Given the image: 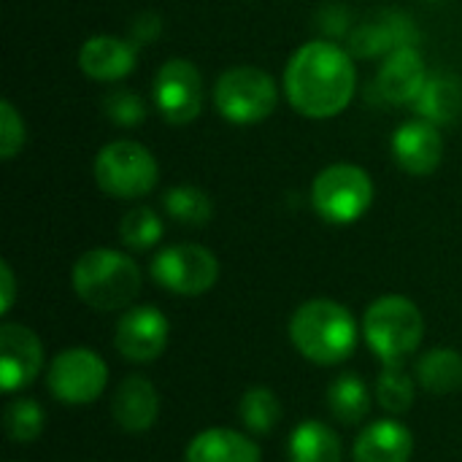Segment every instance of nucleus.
<instances>
[{"instance_id":"20","label":"nucleus","mask_w":462,"mask_h":462,"mask_svg":"<svg viewBox=\"0 0 462 462\" xmlns=\"http://www.w3.org/2000/svg\"><path fill=\"white\" fill-rule=\"evenodd\" d=\"M417 382L433 395L457 393L462 387V355L455 349H430L417 363Z\"/></svg>"},{"instance_id":"25","label":"nucleus","mask_w":462,"mask_h":462,"mask_svg":"<svg viewBox=\"0 0 462 462\" xmlns=\"http://www.w3.org/2000/svg\"><path fill=\"white\" fill-rule=\"evenodd\" d=\"M165 211L189 227H200L211 219V200L198 187H173L165 192Z\"/></svg>"},{"instance_id":"14","label":"nucleus","mask_w":462,"mask_h":462,"mask_svg":"<svg viewBox=\"0 0 462 462\" xmlns=\"http://www.w3.org/2000/svg\"><path fill=\"white\" fill-rule=\"evenodd\" d=\"M157 414H160V395L149 379L127 376L116 387L111 398V417L119 430L143 433L157 422Z\"/></svg>"},{"instance_id":"13","label":"nucleus","mask_w":462,"mask_h":462,"mask_svg":"<svg viewBox=\"0 0 462 462\" xmlns=\"http://www.w3.org/2000/svg\"><path fill=\"white\" fill-rule=\"evenodd\" d=\"M393 154L403 171L414 176H428L441 162L444 141L433 122H406L393 135Z\"/></svg>"},{"instance_id":"3","label":"nucleus","mask_w":462,"mask_h":462,"mask_svg":"<svg viewBox=\"0 0 462 462\" xmlns=\"http://www.w3.org/2000/svg\"><path fill=\"white\" fill-rule=\"evenodd\" d=\"M73 290L95 311H119L138 298L141 271L122 252L89 249L73 265Z\"/></svg>"},{"instance_id":"26","label":"nucleus","mask_w":462,"mask_h":462,"mask_svg":"<svg viewBox=\"0 0 462 462\" xmlns=\"http://www.w3.org/2000/svg\"><path fill=\"white\" fill-rule=\"evenodd\" d=\"M376 398L390 414H406L414 406V382L403 365H384L376 382Z\"/></svg>"},{"instance_id":"2","label":"nucleus","mask_w":462,"mask_h":462,"mask_svg":"<svg viewBox=\"0 0 462 462\" xmlns=\"http://www.w3.org/2000/svg\"><path fill=\"white\" fill-rule=\"evenodd\" d=\"M290 338L295 349L314 365H338L357 346V325L336 300H309L295 309L290 319Z\"/></svg>"},{"instance_id":"4","label":"nucleus","mask_w":462,"mask_h":462,"mask_svg":"<svg viewBox=\"0 0 462 462\" xmlns=\"http://www.w3.org/2000/svg\"><path fill=\"white\" fill-rule=\"evenodd\" d=\"M363 330L368 346L384 365H403L422 344L425 319L414 300L384 295L368 306Z\"/></svg>"},{"instance_id":"1","label":"nucleus","mask_w":462,"mask_h":462,"mask_svg":"<svg viewBox=\"0 0 462 462\" xmlns=\"http://www.w3.org/2000/svg\"><path fill=\"white\" fill-rule=\"evenodd\" d=\"M284 92L303 116H336L355 95V65L336 43L311 41L292 54L284 70Z\"/></svg>"},{"instance_id":"18","label":"nucleus","mask_w":462,"mask_h":462,"mask_svg":"<svg viewBox=\"0 0 462 462\" xmlns=\"http://www.w3.org/2000/svg\"><path fill=\"white\" fill-rule=\"evenodd\" d=\"M184 462H260V447L238 430L211 428L189 441Z\"/></svg>"},{"instance_id":"29","label":"nucleus","mask_w":462,"mask_h":462,"mask_svg":"<svg viewBox=\"0 0 462 462\" xmlns=\"http://www.w3.org/2000/svg\"><path fill=\"white\" fill-rule=\"evenodd\" d=\"M106 114L119 125H135L143 119V103L138 95L116 89L106 97Z\"/></svg>"},{"instance_id":"27","label":"nucleus","mask_w":462,"mask_h":462,"mask_svg":"<svg viewBox=\"0 0 462 462\" xmlns=\"http://www.w3.org/2000/svg\"><path fill=\"white\" fill-rule=\"evenodd\" d=\"M119 233H122L125 246L143 252V249H152L162 238V222L152 208H133L130 214H125Z\"/></svg>"},{"instance_id":"10","label":"nucleus","mask_w":462,"mask_h":462,"mask_svg":"<svg viewBox=\"0 0 462 462\" xmlns=\"http://www.w3.org/2000/svg\"><path fill=\"white\" fill-rule=\"evenodd\" d=\"M154 103L171 125H187L200 114L203 81L189 60H168L154 79Z\"/></svg>"},{"instance_id":"21","label":"nucleus","mask_w":462,"mask_h":462,"mask_svg":"<svg viewBox=\"0 0 462 462\" xmlns=\"http://www.w3.org/2000/svg\"><path fill=\"white\" fill-rule=\"evenodd\" d=\"M328 409L344 425H360L371 411V395L357 374H341L328 387Z\"/></svg>"},{"instance_id":"30","label":"nucleus","mask_w":462,"mask_h":462,"mask_svg":"<svg viewBox=\"0 0 462 462\" xmlns=\"http://www.w3.org/2000/svg\"><path fill=\"white\" fill-rule=\"evenodd\" d=\"M0 284H3V292H0V311L5 314L8 309H11V303H14V290H16V284H14V273H11V268H8V263H3L0 265Z\"/></svg>"},{"instance_id":"11","label":"nucleus","mask_w":462,"mask_h":462,"mask_svg":"<svg viewBox=\"0 0 462 462\" xmlns=\"http://www.w3.org/2000/svg\"><path fill=\"white\" fill-rule=\"evenodd\" d=\"M171 325L165 314L154 306H135L122 314L116 322V352L130 363H152L168 346Z\"/></svg>"},{"instance_id":"22","label":"nucleus","mask_w":462,"mask_h":462,"mask_svg":"<svg viewBox=\"0 0 462 462\" xmlns=\"http://www.w3.org/2000/svg\"><path fill=\"white\" fill-rule=\"evenodd\" d=\"M417 111L428 122L447 125L462 114V87L452 76H433L417 95Z\"/></svg>"},{"instance_id":"6","label":"nucleus","mask_w":462,"mask_h":462,"mask_svg":"<svg viewBox=\"0 0 462 462\" xmlns=\"http://www.w3.org/2000/svg\"><path fill=\"white\" fill-rule=\"evenodd\" d=\"M276 81L252 65L230 68L214 87V103L219 114L236 125H254L276 108Z\"/></svg>"},{"instance_id":"17","label":"nucleus","mask_w":462,"mask_h":462,"mask_svg":"<svg viewBox=\"0 0 462 462\" xmlns=\"http://www.w3.org/2000/svg\"><path fill=\"white\" fill-rule=\"evenodd\" d=\"M79 65L97 81H116L135 68V46L114 35H95L81 46Z\"/></svg>"},{"instance_id":"23","label":"nucleus","mask_w":462,"mask_h":462,"mask_svg":"<svg viewBox=\"0 0 462 462\" xmlns=\"http://www.w3.org/2000/svg\"><path fill=\"white\" fill-rule=\"evenodd\" d=\"M238 417H241V422H244V428L249 433L268 436L282 420L279 398L265 387H252L249 393H244V398L238 403Z\"/></svg>"},{"instance_id":"24","label":"nucleus","mask_w":462,"mask_h":462,"mask_svg":"<svg viewBox=\"0 0 462 462\" xmlns=\"http://www.w3.org/2000/svg\"><path fill=\"white\" fill-rule=\"evenodd\" d=\"M43 409L30 401V398H19L11 401L3 411V430L11 441L16 444H32L41 433H43Z\"/></svg>"},{"instance_id":"12","label":"nucleus","mask_w":462,"mask_h":462,"mask_svg":"<svg viewBox=\"0 0 462 462\" xmlns=\"http://www.w3.org/2000/svg\"><path fill=\"white\" fill-rule=\"evenodd\" d=\"M43 368V344L24 328L5 322L0 328V384L5 393L30 387Z\"/></svg>"},{"instance_id":"19","label":"nucleus","mask_w":462,"mask_h":462,"mask_svg":"<svg viewBox=\"0 0 462 462\" xmlns=\"http://www.w3.org/2000/svg\"><path fill=\"white\" fill-rule=\"evenodd\" d=\"M341 439L319 420L298 425L290 436V462H341Z\"/></svg>"},{"instance_id":"5","label":"nucleus","mask_w":462,"mask_h":462,"mask_svg":"<svg viewBox=\"0 0 462 462\" xmlns=\"http://www.w3.org/2000/svg\"><path fill=\"white\" fill-rule=\"evenodd\" d=\"M374 200V184L357 165L338 162L325 168L311 187V203L325 222L349 225L357 222Z\"/></svg>"},{"instance_id":"16","label":"nucleus","mask_w":462,"mask_h":462,"mask_svg":"<svg viewBox=\"0 0 462 462\" xmlns=\"http://www.w3.org/2000/svg\"><path fill=\"white\" fill-rule=\"evenodd\" d=\"M425 81H428V76H425L422 57L414 49L401 46L382 65V70L376 76V89L390 103H409V100H417Z\"/></svg>"},{"instance_id":"9","label":"nucleus","mask_w":462,"mask_h":462,"mask_svg":"<svg viewBox=\"0 0 462 462\" xmlns=\"http://www.w3.org/2000/svg\"><path fill=\"white\" fill-rule=\"evenodd\" d=\"M152 276L160 287L192 298L208 292L219 279V263L217 257L198 244H179L162 249L152 260Z\"/></svg>"},{"instance_id":"15","label":"nucleus","mask_w":462,"mask_h":462,"mask_svg":"<svg viewBox=\"0 0 462 462\" xmlns=\"http://www.w3.org/2000/svg\"><path fill=\"white\" fill-rule=\"evenodd\" d=\"M411 452L414 436L395 420L371 422L355 441V462H409Z\"/></svg>"},{"instance_id":"8","label":"nucleus","mask_w":462,"mask_h":462,"mask_svg":"<svg viewBox=\"0 0 462 462\" xmlns=\"http://www.w3.org/2000/svg\"><path fill=\"white\" fill-rule=\"evenodd\" d=\"M46 384L60 403L87 406L103 395L108 384V368L103 357L92 349H65L51 360L46 371Z\"/></svg>"},{"instance_id":"28","label":"nucleus","mask_w":462,"mask_h":462,"mask_svg":"<svg viewBox=\"0 0 462 462\" xmlns=\"http://www.w3.org/2000/svg\"><path fill=\"white\" fill-rule=\"evenodd\" d=\"M24 141V125L19 119V114L14 111V106L8 100L0 103V154L3 160H11L19 146Z\"/></svg>"},{"instance_id":"7","label":"nucleus","mask_w":462,"mask_h":462,"mask_svg":"<svg viewBox=\"0 0 462 462\" xmlns=\"http://www.w3.org/2000/svg\"><path fill=\"white\" fill-rule=\"evenodd\" d=\"M95 179L111 198H141L157 184V162L146 146L135 141H114L100 149Z\"/></svg>"}]
</instances>
